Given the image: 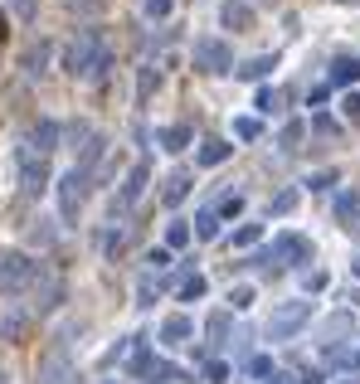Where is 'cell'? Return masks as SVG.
Instances as JSON below:
<instances>
[{"label": "cell", "instance_id": "83f0119b", "mask_svg": "<svg viewBox=\"0 0 360 384\" xmlns=\"http://www.w3.org/2000/svg\"><path fill=\"white\" fill-rule=\"evenodd\" d=\"M277 103H282V98H277L273 88H263V93H258V108H263V112H277Z\"/></svg>", "mask_w": 360, "mask_h": 384}, {"label": "cell", "instance_id": "3957f363", "mask_svg": "<svg viewBox=\"0 0 360 384\" xmlns=\"http://www.w3.org/2000/svg\"><path fill=\"white\" fill-rule=\"evenodd\" d=\"M195 68H205V73H229V68H234L229 44H224V39H195Z\"/></svg>", "mask_w": 360, "mask_h": 384}, {"label": "cell", "instance_id": "cb8c5ba5", "mask_svg": "<svg viewBox=\"0 0 360 384\" xmlns=\"http://www.w3.org/2000/svg\"><path fill=\"white\" fill-rule=\"evenodd\" d=\"M170 5H175V0H146L141 10H146L151 20H166V15H170Z\"/></svg>", "mask_w": 360, "mask_h": 384}, {"label": "cell", "instance_id": "7c38bea8", "mask_svg": "<svg viewBox=\"0 0 360 384\" xmlns=\"http://www.w3.org/2000/svg\"><path fill=\"white\" fill-rule=\"evenodd\" d=\"M190 331H195V326H190V316H170L166 326H161V341H166V346H180Z\"/></svg>", "mask_w": 360, "mask_h": 384}, {"label": "cell", "instance_id": "4fadbf2b", "mask_svg": "<svg viewBox=\"0 0 360 384\" xmlns=\"http://www.w3.org/2000/svg\"><path fill=\"white\" fill-rule=\"evenodd\" d=\"M360 78V58H336L331 63V83L336 88H346V83H356Z\"/></svg>", "mask_w": 360, "mask_h": 384}, {"label": "cell", "instance_id": "f35d334b", "mask_svg": "<svg viewBox=\"0 0 360 384\" xmlns=\"http://www.w3.org/2000/svg\"><path fill=\"white\" fill-rule=\"evenodd\" d=\"M0 384H5V375H0Z\"/></svg>", "mask_w": 360, "mask_h": 384}, {"label": "cell", "instance_id": "44dd1931", "mask_svg": "<svg viewBox=\"0 0 360 384\" xmlns=\"http://www.w3.org/2000/svg\"><path fill=\"white\" fill-rule=\"evenodd\" d=\"M258 132H263V127H258V117H239V122H234V137H244V141H253Z\"/></svg>", "mask_w": 360, "mask_h": 384}, {"label": "cell", "instance_id": "4dcf8cb0", "mask_svg": "<svg viewBox=\"0 0 360 384\" xmlns=\"http://www.w3.org/2000/svg\"><path fill=\"white\" fill-rule=\"evenodd\" d=\"M297 141H302V122H292V127L282 132V146H297Z\"/></svg>", "mask_w": 360, "mask_h": 384}, {"label": "cell", "instance_id": "f546056e", "mask_svg": "<svg viewBox=\"0 0 360 384\" xmlns=\"http://www.w3.org/2000/svg\"><path fill=\"white\" fill-rule=\"evenodd\" d=\"M346 117L360 122V93H346Z\"/></svg>", "mask_w": 360, "mask_h": 384}, {"label": "cell", "instance_id": "30bf717a", "mask_svg": "<svg viewBox=\"0 0 360 384\" xmlns=\"http://www.w3.org/2000/svg\"><path fill=\"white\" fill-rule=\"evenodd\" d=\"M29 141H34L29 151H39V156H44V151H54V141H58V127H54V122H39V127L29 132Z\"/></svg>", "mask_w": 360, "mask_h": 384}, {"label": "cell", "instance_id": "484cf974", "mask_svg": "<svg viewBox=\"0 0 360 384\" xmlns=\"http://www.w3.org/2000/svg\"><path fill=\"white\" fill-rule=\"evenodd\" d=\"M292 204H297V190H282V194L273 199V214H287Z\"/></svg>", "mask_w": 360, "mask_h": 384}, {"label": "cell", "instance_id": "ba28073f", "mask_svg": "<svg viewBox=\"0 0 360 384\" xmlns=\"http://www.w3.org/2000/svg\"><path fill=\"white\" fill-rule=\"evenodd\" d=\"M220 20H224V29H249L253 25V5H244V0H224Z\"/></svg>", "mask_w": 360, "mask_h": 384}, {"label": "cell", "instance_id": "7402d4cb", "mask_svg": "<svg viewBox=\"0 0 360 384\" xmlns=\"http://www.w3.org/2000/svg\"><path fill=\"white\" fill-rule=\"evenodd\" d=\"M166 244H170V248H185V244H190V229H185V224L175 219V224L166 229Z\"/></svg>", "mask_w": 360, "mask_h": 384}, {"label": "cell", "instance_id": "4316f807", "mask_svg": "<svg viewBox=\"0 0 360 384\" xmlns=\"http://www.w3.org/2000/svg\"><path fill=\"white\" fill-rule=\"evenodd\" d=\"M258 234H263V229H258V224H249V229H239V234H234V244L249 248V244H258Z\"/></svg>", "mask_w": 360, "mask_h": 384}, {"label": "cell", "instance_id": "74e56055", "mask_svg": "<svg viewBox=\"0 0 360 384\" xmlns=\"http://www.w3.org/2000/svg\"><path fill=\"white\" fill-rule=\"evenodd\" d=\"M20 5H29V0H20Z\"/></svg>", "mask_w": 360, "mask_h": 384}, {"label": "cell", "instance_id": "ffe728a7", "mask_svg": "<svg viewBox=\"0 0 360 384\" xmlns=\"http://www.w3.org/2000/svg\"><path fill=\"white\" fill-rule=\"evenodd\" d=\"M0 336H5V341H20V336H25V316H15V311L0 316Z\"/></svg>", "mask_w": 360, "mask_h": 384}, {"label": "cell", "instance_id": "2e32d148", "mask_svg": "<svg viewBox=\"0 0 360 384\" xmlns=\"http://www.w3.org/2000/svg\"><path fill=\"white\" fill-rule=\"evenodd\" d=\"M356 214H360V199H356V194H341V199H336V219L351 229V224H356Z\"/></svg>", "mask_w": 360, "mask_h": 384}, {"label": "cell", "instance_id": "d6a6232c", "mask_svg": "<svg viewBox=\"0 0 360 384\" xmlns=\"http://www.w3.org/2000/svg\"><path fill=\"white\" fill-rule=\"evenodd\" d=\"M103 0H68V10H98Z\"/></svg>", "mask_w": 360, "mask_h": 384}, {"label": "cell", "instance_id": "5bb4252c", "mask_svg": "<svg viewBox=\"0 0 360 384\" xmlns=\"http://www.w3.org/2000/svg\"><path fill=\"white\" fill-rule=\"evenodd\" d=\"M185 194H190V175H185V170H175V175L166 180V204H180Z\"/></svg>", "mask_w": 360, "mask_h": 384}, {"label": "cell", "instance_id": "f1b7e54d", "mask_svg": "<svg viewBox=\"0 0 360 384\" xmlns=\"http://www.w3.org/2000/svg\"><path fill=\"white\" fill-rule=\"evenodd\" d=\"M224 331H229V316H224V311H220V316H210V336H215V341H220Z\"/></svg>", "mask_w": 360, "mask_h": 384}, {"label": "cell", "instance_id": "8d00e7d4", "mask_svg": "<svg viewBox=\"0 0 360 384\" xmlns=\"http://www.w3.org/2000/svg\"><path fill=\"white\" fill-rule=\"evenodd\" d=\"M341 5H356V0H341Z\"/></svg>", "mask_w": 360, "mask_h": 384}, {"label": "cell", "instance_id": "1f68e13d", "mask_svg": "<svg viewBox=\"0 0 360 384\" xmlns=\"http://www.w3.org/2000/svg\"><path fill=\"white\" fill-rule=\"evenodd\" d=\"M239 209H244V199H239V194H229V199L220 204V214H239Z\"/></svg>", "mask_w": 360, "mask_h": 384}, {"label": "cell", "instance_id": "603a6c76", "mask_svg": "<svg viewBox=\"0 0 360 384\" xmlns=\"http://www.w3.org/2000/svg\"><path fill=\"white\" fill-rule=\"evenodd\" d=\"M151 88H156V68H141V83H137V103L151 98Z\"/></svg>", "mask_w": 360, "mask_h": 384}, {"label": "cell", "instance_id": "7a4b0ae2", "mask_svg": "<svg viewBox=\"0 0 360 384\" xmlns=\"http://www.w3.org/2000/svg\"><path fill=\"white\" fill-rule=\"evenodd\" d=\"M34 263H29L25 253H0V297H20L29 282H34Z\"/></svg>", "mask_w": 360, "mask_h": 384}, {"label": "cell", "instance_id": "8992f818", "mask_svg": "<svg viewBox=\"0 0 360 384\" xmlns=\"http://www.w3.org/2000/svg\"><path fill=\"white\" fill-rule=\"evenodd\" d=\"M20 180H25V190L34 194V190H44V180H49V170H44V156L39 151H20Z\"/></svg>", "mask_w": 360, "mask_h": 384}, {"label": "cell", "instance_id": "6da1fadb", "mask_svg": "<svg viewBox=\"0 0 360 384\" xmlns=\"http://www.w3.org/2000/svg\"><path fill=\"white\" fill-rule=\"evenodd\" d=\"M63 68H68L73 78H103L112 68V54H108V44H103V34H98V29H83V34L63 49Z\"/></svg>", "mask_w": 360, "mask_h": 384}, {"label": "cell", "instance_id": "d6986e66", "mask_svg": "<svg viewBox=\"0 0 360 384\" xmlns=\"http://www.w3.org/2000/svg\"><path fill=\"white\" fill-rule=\"evenodd\" d=\"M195 234H200V239H215V234H220V214H215V209H205V214L195 219Z\"/></svg>", "mask_w": 360, "mask_h": 384}, {"label": "cell", "instance_id": "d4e9b609", "mask_svg": "<svg viewBox=\"0 0 360 384\" xmlns=\"http://www.w3.org/2000/svg\"><path fill=\"white\" fill-rule=\"evenodd\" d=\"M180 297H185V302H195V297H205V277H185Z\"/></svg>", "mask_w": 360, "mask_h": 384}, {"label": "cell", "instance_id": "277c9868", "mask_svg": "<svg viewBox=\"0 0 360 384\" xmlns=\"http://www.w3.org/2000/svg\"><path fill=\"white\" fill-rule=\"evenodd\" d=\"M83 185H88V170H68L63 180H58V214L63 219H78V204H83Z\"/></svg>", "mask_w": 360, "mask_h": 384}, {"label": "cell", "instance_id": "9c48e42d", "mask_svg": "<svg viewBox=\"0 0 360 384\" xmlns=\"http://www.w3.org/2000/svg\"><path fill=\"white\" fill-rule=\"evenodd\" d=\"M268 258H307V239H297V234H282Z\"/></svg>", "mask_w": 360, "mask_h": 384}, {"label": "cell", "instance_id": "52a82bcc", "mask_svg": "<svg viewBox=\"0 0 360 384\" xmlns=\"http://www.w3.org/2000/svg\"><path fill=\"white\" fill-rule=\"evenodd\" d=\"M141 190H146V165H132V170H127V185H122V199H112V214L127 209V204H137Z\"/></svg>", "mask_w": 360, "mask_h": 384}, {"label": "cell", "instance_id": "9a60e30c", "mask_svg": "<svg viewBox=\"0 0 360 384\" xmlns=\"http://www.w3.org/2000/svg\"><path fill=\"white\" fill-rule=\"evenodd\" d=\"M224 156H229V146H224L220 137H210L205 146H200V165H220Z\"/></svg>", "mask_w": 360, "mask_h": 384}, {"label": "cell", "instance_id": "e0dca14e", "mask_svg": "<svg viewBox=\"0 0 360 384\" xmlns=\"http://www.w3.org/2000/svg\"><path fill=\"white\" fill-rule=\"evenodd\" d=\"M273 63H277V58L273 54H263V58H249V63H244V68H239V78H263V73H268V68H273Z\"/></svg>", "mask_w": 360, "mask_h": 384}, {"label": "cell", "instance_id": "5b68a950", "mask_svg": "<svg viewBox=\"0 0 360 384\" xmlns=\"http://www.w3.org/2000/svg\"><path fill=\"white\" fill-rule=\"evenodd\" d=\"M307 316H312V302H287V306H277L273 321H268V336H273V341H287V336L302 326Z\"/></svg>", "mask_w": 360, "mask_h": 384}, {"label": "cell", "instance_id": "836d02e7", "mask_svg": "<svg viewBox=\"0 0 360 384\" xmlns=\"http://www.w3.org/2000/svg\"><path fill=\"white\" fill-rule=\"evenodd\" d=\"M273 384H297V380H292V375H273Z\"/></svg>", "mask_w": 360, "mask_h": 384}, {"label": "cell", "instance_id": "d590c367", "mask_svg": "<svg viewBox=\"0 0 360 384\" xmlns=\"http://www.w3.org/2000/svg\"><path fill=\"white\" fill-rule=\"evenodd\" d=\"M356 277H360V258H356Z\"/></svg>", "mask_w": 360, "mask_h": 384}, {"label": "cell", "instance_id": "8fae6325", "mask_svg": "<svg viewBox=\"0 0 360 384\" xmlns=\"http://www.w3.org/2000/svg\"><path fill=\"white\" fill-rule=\"evenodd\" d=\"M44 63H49V44L39 39V44H29V49H25V73H29V78H39Z\"/></svg>", "mask_w": 360, "mask_h": 384}, {"label": "cell", "instance_id": "e575fe53", "mask_svg": "<svg viewBox=\"0 0 360 384\" xmlns=\"http://www.w3.org/2000/svg\"><path fill=\"white\" fill-rule=\"evenodd\" d=\"M5 34H10V25H5V15H0V44H5Z\"/></svg>", "mask_w": 360, "mask_h": 384}, {"label": "cell", "instance_id": "ac0fdd59", "mask_svg": "<svg viewBox=\"0 0 360 384\" xmlns=\"http://www.w3.org/2000/svg\"><path fill=\"white\" fill-rule=\"evenodd\" d=\"M161 141H166V151H185V141H190V127H166V132H161Z\"/></svg>", "mask_w": 360, "mask_h": 384}]
</instances>
